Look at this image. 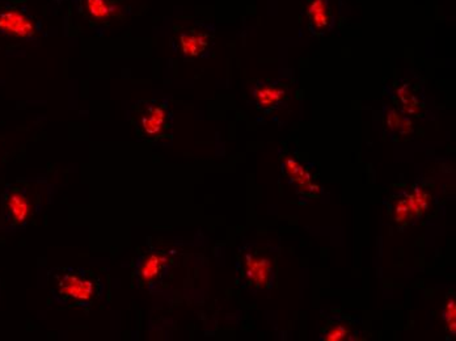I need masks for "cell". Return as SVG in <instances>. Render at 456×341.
<instances>
[{"mask_svg":"<svg viewBox=\"0 0 456 341\" xmlns=\"http://www.w3.org/2000/svg\"><path fill=\"white\" fill-rule=\"evenodd\" d=\"M134 121L141 133L148 138H159L170 132V110L156 100L139 103L135 108Z\"/></svg>","mask_w":456,"mask_h":341,"instance_id":"6da1fadb","label":"cell"},{"mask_svg":"<svg viewBox=\"0 0 456 341\" xmlns=\"http://www.w3.org/2000/svg\"><path fill=\"white\" fill-rule=\"evenodd\" d=\"M0 32L8 36L28 38L36 33L35 23L21 11L4 9L0 12Z\"/></svg>","mask_w":456,"mask_h":341,"instance_id":"7a4b0ae2","label":"cell"},{"mask_svg":"<svg viewBox=\"0 0 456 341\" xmlns=\"http://www.w3.org/2000/svg\"><path fill=\"white\" fill-rule=\"evenodd\" d=\"M59 294L78 302H88L95 296V285L90 279L76 274H64L58 282Z\"/></svg>","mask_w":456,"mask_h":341,"instance_id":"3957f363","label":"cell"},{"mask_svg":"<svg viewBox=\"0 0 456 341\" xmlns=\"http://www.w3.org/2000/svg\"><path fill=\"white\" fill-rule=\"evenodd\" d=\"M244 274L253 287H267L271 279V262L264 258L247 255L244 260Z\"/></svg>","mask_w":456,"mask_h":341,"instance_id":"277c9868","label":"cell"},{"mask_svg":"<svg viewBox=\"0 0 456 341\" xmlns=\"http://www.w3.org/2000/svg\"><path fill=\"white\" fill-rule=\"evenodd\" d=\"M307 15L313 30L317 33L325 32L332 23V9L328 0H311Z\"/></svg>","mask_w":456,"mask_h":341,"instance_id":"5b68a950","label":"cell"},{"mask_svg":"<svg viewBox=\"0 0 456 341\" xmlns=\"http://www.w3.org/2000/svg\"><path fill=\"white\" fill-rule=\"evenodd\" d=\"M210 35L202 30H190L180 36L181 52L187 57H198L210 45Z\"/></svg>","mask_w":456,"mask_h":341,"instance_id":"8992f818","label":"cell"},{"mask_svg":"<svg viewBox=\"0 0 456 341\" xmlns=\"http://www.w3.org/2000/svg\"><path fill=\"white\" fill-rule=\"evenodd\" d=\"M165 265H167V258L164 255L161 253L148 255L138 270L141 282L150 284L152 281H156L160 277L161 272L164 270Z\"/></svg>","mask_w":456,"mask_h":341,"instance_id":"52a82bcc","label":"cell"},{"mask_svg":"<svg viewBox=\"0 0 456 341\" xmlns=\"http://www.w3.org/2000/svg\"><path fill=\"white\" fill-rule=\"evenodd\" d=\"M282 170L300 190L307 192V193H312L313 189H316V187L313 185L311 175L294 159H286L282 166Z\"/></svg>","mask_w":456,"mask_h":341,"instance_id":"ba28073f","label":"cell"},{"mask_svg":"<svg viewBox=\"0 0 456 341\" xmlns=\"http://www.w3.org/2000/svg\"><path fill=\"white\" fill-rule=\"evenodd\" d=\"M7 207H8L9 214L15 224H23L25 222L29 216H30V202L24 195L21 193H12L7 201Z\"/></svg>","mask_w":456,"mask_h":341,"instance_id":"9c48e42d","label":"cell"},{"mask_svg":"<svg viewBox=\"0 0 456 341\" xmlns=\"http://www.w3.org/2000/svg\"><path fill=\"white\" fill-rule=\"evenodd\" d=\"M255 98L261 108H273L281 103V100L285 98V91L276 86H259L255 92Z\"/></svg>","mask_w":456,"mask_h":341,"instance_id":"30bf717a","label":"cell"},{"mask_svg":"<svg viewBox=\"0 0 456 341\" xmlns=\"http://www.w3.org/2000/svg\"><path fill=\"white\" fill-rule=\"evenodd\" d=\"M83 8L90 18L103 21L115 13V6L110 0H83Z\"/></svg>","mask_w":456,"mask_h":341,"instance_id":"8fae6325","label":"cell"},{"mask_svg":"<svg viewBox=\"0 0 456 341\" xmlns=\"http://www.w3.org/2000/svg\"><path fill=\"white\" fill-rule=\"evenodd\" d=\"M409 200L411 210L414 218H419L422 216L425 212H428L430 207V201H431V196L429 192H426L425 189L421 187H414L411 193L407 196Z\"/></svg>","mask_w":456,"mask_h":341,"instance_id":"7c38bea8","label":"cell"},{"mask_svg":"<svg viewBox=\"0 0 456 341\" xmlns=\"http://www.w3.org/2000/svg\"><path fill=\"white\" fill-rule=\"evenodd\" d=\"M411 219H414V214L411 210V204L408 197L400 198L394 202V221L397 225L408 224Z\"/></svg>","mask_w":456,"mask_h":341,"instance_id":"4fadbf2b","label":"cell"},{"mask_svg":"<svg viewBox=\"0 0 456 341\" xmlns=\"http://www.w3.org/2000/svg\"><path fill=\"white\" fill-rule=\"evenodd\" d=\"M385 125H387V129L396 130V132H400L402 134H404L405 132L409 130L408 126H411V124L407 120H404V118L399 116V113L396 110H391L385 116Z\"/></svg>","mask_w":456,"mask_h":341,"instance_id":"5bb4252c","label":"cell"},{"mask_svg":"<svg viewBox=\"0 0 456 341\" xmlns=\"http://www.w3.org/2000/svg\"><path fill=\"white\" fill-rule=\"evenodd\" d=\"M349 335L348 327H345L344 324H334L328 330V333H325L324 339L328 341H341L348 339Z\"/></svg>","mask_w":456,"mask_h":341,"instance_id":"9a60e30c","label":"cell"},{"mask_svg":"<svg viewBox=\"0 0 456 341\" xmlns=\"http://www.w3.org/2000/svg\"><path fill=\"white\" fill-rule=\"evenodd\" d=\"M400 99H402L404 110L407 113H414V112H417L419 108H420L419 100L416 99L411 93H408L407 91H402L400 92Z\"/></svg>","mask_w":456,"mask_h":341,"instance_id":"2e32d148","label":"cell"},{"mask_svg":"<svg viewBox=\"0 0 456 341\" xmlns=\"http://www.w3.org/2000/svg\"><path fill=\"white\" fill-rule=\"evenodd\" d=\"M456 308H455V301L451 299L448 301V305H446V308H445V320H446V325H448V331L450 333H455V324H456Z\"/></svg>","mask_w":456,"mask_h":341,"instance_id":"e0dca14e","label":"cell"}]
</instances>
